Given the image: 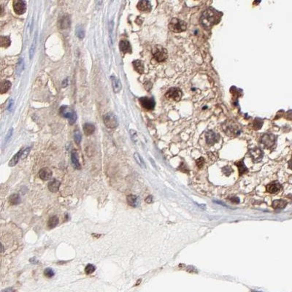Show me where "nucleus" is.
<instances>
[{
    "label": "nucleus",
    "instance_id": "33",
    "mask_svg": "<svg viewBox=\"0 0 292 292\" xmlns=\"http://www.w3.org/2000/svg\"><path fill=\"white\" fill-rule=\"evenodd\" d=\"M1 46L4 47V48H8L10 45V40L8 37L6 36H1Z\"/></svg>",
    "mask_w": 292,
    "mask_h": 292
},
{
    "label": "nucleus",
    "instance_id": "35",
    "mask_svg": "<svg viewBox=\"0 0 292 292\" xmlns=\"http://www.w3.org/2000/svg\"><path fill=\"white\" fill-rule=\"evenodd\" d=\"M95 270H96V267L94 265V264H88V265H86V267H85V273L86 275L92 274L94 272H95Z\"/></svg>",
    "mask_w": 292,
    "mask_h": 292
},
{
    "label": "nucleus",
    "instance_id": "26",
    "mask_svg": "<svg viewBox=\"0 0 292 292\" xmlns=\"http://www.w3.org/2000/svg\"><path fill=\"white\" fill-rule=\"evenodd\" d=\"M286 204H287V202L285 200H277L273 201L272 206L274 209H283L284 207H286Z\"/></svg>",
    "mask_w": 292,
    "mask_h": 292
},
{
    "label": "nucleus",
    "instance_id": "16",
    "mask_svg": "<svg viewBox=\"0 0 292 292\" xmlns=\"http://www.w3.org/2000/svg\"><path fill=\"white\" fill-rule=\"evenodd\" d=\"M119 48L121 52L123 54H131V47L129 41L126 40H123L120 42Z\"/></svg>",
    "mask_w": 292,
    "mask_h": 292
},
{
    "label": "nucleus",
    "instance_id": "42",
    "mask_svg": "<svg viewBox=\"0 0 292 292\" xmlns=\"http://www.w3.org/2000/svg\"><path fill=\"white\" fill-rule=\"evenodd\" d=\"M24 61H23V60L22 59H21L20 60V61L18 62V68H17V70H18V73H20V72H21V71L23 70V69H24Z\"/></svg>",
    "mask_w": 292,
    "mask_h": 292
},
{
    "label": "nucleus",
    "instance_id": "39",
    "mask_svg": "<svg viewBox=\"0 0 292 292\" xmlns=\"http://www.w3.org/2000/svg\"><path fill=\"white\" fill-rule=\"evenodd\" d=\"M196 163H197V166L198 167V168H202L204 164V159L201 157L196 161Z\"/></svg>",
    "mask_w": 292,
    "mask_h": 292
},
{
    "label": "nucleus",
    "instance_id": "36",
    "mask_svg": "<svg viewBox=\"0 0 292 292\" xmlns=\"http://www.w3.org/2000/svg\"><path fill=\"white\" fill-rule=\"evenodd\" d=\"M44 275H45V277H48V278H51V277H53L54 276L55 273H54V271L51 268H46L44 270Z\"/></svg>",
    "mask_w": 292,
    "mask_h": 292
},
{
    "label": "nucleus",
    "instance_id": "55",
    "mask_svg": "<svg viewBox=\"0 0 292 292\" xmlns=\"http://www.w3.org/2000/svg\"><path fill=\"white\" fill-rule=\"evenodd\" d=\"M150 160H151V163H152V164H153V165H154V167H156V164H155V162H154V161H153V160H152V159H150Z\"/></svg>",
    "mask_w": 292,
    "mask_h": 292
},
{
    "label": "nucleus",
    "instance_id": "44",
    "mask_svg": "<svg viewBox=\"0 0 292 292\" xmlns=\"http://www.w3.org/2000/svg\"><path fill=\"white\" fill-rule=\"evenodd\" d=\"M102 5V0H95V6L97 10H99Z\"/></svg>",
    "mask_w": 292,
    "mask_h": 292
},
{
    "label": "nucleus",
    "instance_id": "19",
    "mask_svg": "<svg viewBox=\"0 0 292 292\" xmlns=\"http://www.w3.org/2000/svg\"><path fill=\"white\" fill-rule=\"evenodd\" d=\"M60 185H61V183H60L58 180H56V179H54V180L49 182V184H48V189H49V191H51V192L56 193L58 191V189H59Z\"/></svg>",
    "mask_w": 292,
    "mask_h": 292
},
{
    "label": "nucleus",
    "instance_id": "56",
    "mask_svg": "<svg viewBox=\"0 0 292 292\" xmlns=\"http://www.w3.org/2000/svg\"><path fill=\"white\" fill-rule=\"evenodd\" d=\"M112 1H113V0H112Z\"/></svg>",
    "mask_w": 292,
    "mask_h": 292
},
{
    "label": "nucleus",
    "instance_id": "28",
    "mask_svg": "<svg viewBox=\"0 0 292 292\" xmlns=\"http://www.w3.org/2000/svg\"><path fill=\"white\" fill-rule=\"evenodd\" d=\"M9 202L12 205H17V204L21 203V197H20L19 194H13L10 197Z\"/></svg>",
    "mask_w": 292,
    "mask_h": 292
},
{
    "label": "nucleus",
    "instance_id": "5",
    "mask_svg": "<svg viewBox=\"0 0 292 292\" xmlns=\"http://www.w3.org/2000/svg\"><path fill=\"white\" fill-rule=\"evenodd\" d=\"M154 59L158 62H163L167 58V51L161 45H156L152 51Z\"/></svg>",
    "mask_w": 292,
    "mask_h": 292
},
{
    "label": "nucleus",
    "instance_id": "49",
    "mask_svg": "<svg viewBox=\"0 0 292 292\" xmlns=\"http://www.w3.org/2000/svg\"><path fill=\"white\" fill-rule=\"evenodd\" d=\"M184 165H185V164H184V163H181V164H180V167H181V171L184 172H186L185 170H186L187 172H188V169H187L186 167H184Z\"/></svg>",
    "mask_w": 292,
    "mask_h": 292
},
{
    "label": "nucleus",
    "instance_id": "11",
    "mask_svg": "<svg viewBox=\"0 0 292 292\" xmlns=\"http://www.w3.org/2000/svg\"><path fill=\"white\" fill-rule=\"evenodd\" d=\"M206 143L209 145H213L218 143L219 140V135L213 131H208L205 134Z\"/></svg>",
    "mask_w": 292,
    "mask_h": 292
},
{
    "label": "nucleus",
    "instance_id": "15",
    "mask_svg": "<svg viewBox=\"0 0 292 292\" xmlns=\"http://www.w3.org/2000/svg\"><path fill=\"white\" fill-rule=\"evenodd\" d=\"M127 200L129 205H130L132 207H138L140 202V198H139L138 196L133 195V194H130V195L127 196Z\"/></svg>",
    "mask_w": 292,
    "mask_h": 292
},
{
    "label": "nucleus",
    "instance_id": "53",
    "mask_svg": "<svg viewBox=\"0 0 292 292\" xmlns=\"http://www.w3.org/2000/svg\"><path fill=\"white\" fill-rule=\"evenodd\" d=\"M214 202H216V203H217V204H220L221 205H222V206H225V207H227V205H226L224 203H222V202H219V201H214Z\"/></svg>",
    "mask_w": 292,
    "mask_h": 292
},
{
    "label": "nucleus",
    "instance_id": "27",
    "mask_svg": "<svg viewBox=\"0 0 292 292\" xmlns=\"http://www.w3.org/2000/svg\"><path fill=\"white\" fill-rule=\"evenodd\" d=\"M21 154H22V151H20L19 152L17 153L15 155H14V156L13 157L12 159L9 161L10 167H14V166H15L17 164H18V162L19 161V159L21 157Z\"/></svg>",
    "mask_w": 292,
    "mask_h": 292
},
{
    "label": "nucleus",
    "instance_id": "12",
    "mask_svg": "<svg viewBox=\"0 0 292 292\" xmlns=\"http://www.w3.org/2000/svg\"><path fill=\"white\" fill-rule=\"evenodd\" d=\"M250 154L252 160L254 163H257L261 161L263 158V156H264L262 151L259 148H254V149L251 150L250 151Z\"/></svg>",
    "mask_w": 292,
    "mask_h": 292
},
{
    "label": "nucleus",
    "instance_id": "6",
    "mask_svg": "<svg viewBox=\"0 0 292 292\" xmlns=\"http://www.w3.org/2000/svg\"><path fill=\"white\" fill-rule=\"evenodd\" d=\"M104 124L107 128L115 129L118 126V121L117 117L112 113H107L103 117Z\"/></svg>",
    "mask_w": 292,
    "mask_h": 292
},
{
    "label": "nucleus",
    "instance_id": "34",
    "mask_svg": "<svg viewBox=\"0 0 292 292\" xmlns=\"http://www.w3.org/2000/svg\"><path fill=\"white\" fill-rule=\"evenodd\" d=\"M262 125H263L262 120L259 119V118H256V119L254 120V121H253V127L254 129L258 130V129H260L261 128Z\"/></svg>",
    "mask_w": 292,
    "mask_h": 292
},
{
    "label": "nucleus",
    "instance_id": "2",
    "mask_svg": "<svg viewBox=\"0 0 292 292\" xmlns=\"http://www.w3.org/2000/svg\"><path fill=\"white\" fill-rule=\"evenodd\" d=\"M169 28L173 32L180 33L186 30L187 25L184 21L175 18H172L170 21L169 24Z\"/></svg>",
    "mask_w": 292,
    "mask_h": 292
},
{
    "label": "nucleus",
    "instance_id": "7",
    "mask_svg": "<svg viewBox=\"0 0 292 292\" xmlns=\"http://www.w3.org/2000/svg\"><path fill=\"white\" fill-rule=\"evenodd\" d=\"M261 142L266 148L270 149L275 145L276 137L273 134H265L261 137Z\"/></svg>",
    "mask_w": 292,
    "mask_h": 292
},
{
    "label": "nucleus",
    "instance_id": "40",
    "mask_svg": "<svg viewBox=\"0 0 292 292\" xmlns=\"http://www.w3.org/2000/svg\"><path fill=\"white\" fill-rule=\"evenodd\" d=\"M29 151H30V148H26L25 150H24V151H22V154H21V158L22 159H25L26 157L28 156V154H29Z\"/></svg>",
    "mask_w": 292,
    "mask_h": 292
},
{
    "label": "nucleus",
    "instance_id": "10",
    "mask_svg": "<svg viewBox=\"0 0 292 292\" xmlns=\"http://www.w3.org/2000/svg\"><path fill=\"white\" fill-rule=\"evenodd\" d=\"M140 104L142 107H144L146 110H153L155 107V101L153 98H149V97H141L139 99Z\"/></svg>",
    "mask_w": 292,
    "mask_h": 292
},
{
    "label": "nucleus",
    "instance_id": "38",
    "mask_svg": "<svg viewBox=\"0 0 292 292\" xmlns=\"http://www.w3.org/2000/svg\"><path fill=\"white\" fill-rule=\"evenodd\" d=\"M74 139H75V142L76 143V144L79 145L81 143V140H82V136H81V132H80L78 130H77L75 132V134H74Z\"/></svg>",
    "mask_w": 292,
    "mask_h": 292
},
{
    "label": "nucleus",
    "instance_id": "32",
    "mask_svg": "<svg viewBox=\"0 0 292 292\" xmlns=\"http://www.w3.org/2000/svg\"><path fill=\"white\" fill-rule=\"evenodd\" d=\"M37 40H38V34H36L35 37H34V40H33L32 43H31V48H30V50H29V56H30V58H33V56H34V53H35Z\"/></svg>",
    "mask_w": 292,
    "mask_h": 292
},
{
    "label": "nucleus",
    "instance_id": "25",
    "mask_svg": "<svg viewBox=\"0 0 292 292\" xmlns=\"http://www.w3.org/2000/svg\"><path fill=\"white\" fill-rule=\"evenodd\" d=\"M133 66L136 72H137L140 74H143L144 72V65L143 63L140 60H136L133 61Z\"/></svg>",
    "mask_w": 292,
    "mask_h": 292
},
{
    "label": "nucleus",
    "instance_id": "23",
    "mask_svg": "<svg viewBox=\"0 0 292 292\" xmlns=\"http://www.w3.org/2000/svg\"><path fill=\"white\" fill-rule=\"evenodd\" d=\"M59 222V218L57 216H51L48 220V227L49 229H54L56 227Z\"/></svg>",
    "mask_w": 292,
    "mask_h": 292
},
{
    "label": "nucleus",
    "instance_id": "46",
    "mask_svg": "<svg viewBox=\"0 0 292 292\" xmlns=\"http://www.w3.org/2000/svg\"><path fill=\"white\" fill-rule=\"evenodd\" d=\"M145 201L146 203H148V204H151L153 202V197L151 195L148 196V197H146L145 200Z\"/></svg>",
    "mask_w": 292,
    "mask_h": 292
},
{
    "label": "nucleus",
    "instance_id": "24",
    "mask_svg": "<svg viewBox=\"0 0 292 292\" xmlns=\"http://www.w3.org/2000/svg\"><path fill=\"white\" fill-rule=\"evenodd\" d=\"M235 165L237 166V168H238L239 175H240V176L243 175L245 174L246 172H248V170L247 167H246L245 164H244V161H239V162L236 163Z\"/></svg>",
    "mask_w": 292,
    "mask_h": 292
},
{
    "label": "nucleus",
    "instance_id": "8",
    "mask_svg": "<svg viewBox=\"0 0 292 292\" xmlns=\"http://www.w3.org/2000/svg\"><path fill=\"white\" fill-rule=\"evenodd\" d=\"M182 95H183L182 91L177 88H170L165 94V97L168 99L174 100V101H179L181 99Z\"/></svg>",
    "mask_w": 292,
    "mask_h": 292
},
{
    "label": "nucleus",
    "instance_id": "29",
    "mask_svg": "<svg viewBox=\"0 0 292 292\" xmlns=\"http://www.w3.org/2000/svg\"><path fill=\"white\" fill-rule=\"evenodd\" d=\"M11 83L8 81H4L1 83V94H5L10 88Z\"/></svg>",
    "mask_w": 292,
    "mask_h": 292
},
{
    "label": "nucleus",
    "instance_id": "51",
    "mask_svg": "<svg viewBox=\"0 0 292 292\" xmlns=\"http://www.w3.org/2000/svg\"><path fill=\"white\" fill-rule=\"evenodd\" d=\"M14 289H13L12 288H10V289H5V290H3L2 291V292H5V291H6V292H12V291H14Z\"/></svg>",
    "mask_w": 292,
    "mask_h": 292
},
{
    "label": "nucleus",
    "instance_id": "3",
    "mask_svg": "<svg viewBox=\"0 0 292 292\" xmlns=\"http://www.w3.org/2000/svg\"><path fill=\"white\" fill-rule=\"evenodd\" d=\"M223 130L225 131L227 135L231 136V137L239 135L241 132V130H240L239 126L237 125L235 123L232 122V121L226 122L223 125Z\"/></svg>",
    "mask_w": 292,
    "mask_h": 292
},
{
    "label": "nucleus",
    "instance_id": "52",
    "mask_svg": "<svg viewBox=\"0 0 292 292\" xmlns=\"http://www.w3.org/2000/svg\"><path fill=\"white\" fill-rule=\"evenodd\" d=\"M289 167L291 169V170H292V158L289 161Z\"/></svg>",
    "mask_w": 292,
    "mask_h": 292
},
{
    "label": "nucleus",
    "instance_id": "17",
    "mask_svg": "<svg viewBox=\"0 0 292 292\" xmlns=\"http://www.w3.org/2000/svg\"><path fill=\"white\" fill-rule=\"evenodd\" d=\"M71 160L74 168L76 169V170H81V166L79 161L78 154L76 151H72L71 152Z\"/></svg>",
    "mask_w": 292,
    "mask_h": 292
},
{
    "label": "nucleus",
    "instance_id": "47",
    "mask_svg": "<svg viewBox=\"0 0 292 292\" xmlns=\"http://www.w3.org/2000/svg\"><path fill=\"white\" fill-rule=\"evenodd\" d=\"M230 201L233 203H235V204H238V203H240V199L238 197H232L230 199Z\"/></svg>",
    "mask_w": 292,
    "mask_h": 292
},
{
    "label": "nucleus",
    "instance_id": "9",
    "mask_svg": "<svg viewBox=\"0 0 292 292\" xmlns=\"http://www.w3.org/2000/svg\"><path fill=\"white\" fill-rule=\"evenodd\" d=\"M13 6L15 13L18 15H22L25 13L26 6L24 0H14Z\"/></svg>",
    "mask_w": 292,
    "mask_h": 292
},
{
    "label": "nucleus",
    "instance_id": "1",
    "mask_svg": "<svg viewBox=\"0 0 292 292\" xmlns=\"http://www.w3.org/2000/svg\"><path fill=\"white\" fill-rule=\"evenodd\" d=\"M218 13L214 9H207L204 11L200 18V23L205 29H210L218 21Z\"/></svg>",
    "mask_w": 292,
    "mask_h": 292
},
{
    "label": "nucleus",
    "instance_id": "30",
    "mask_svg": "<svg viewBox=\"0 0 292 292\" xmlns=\"http://www.w3.org/2000/svg\"><path fill=\"white\" fill-rule=\"evenodd\" d=\"M134 159H135L136 162L138 164L139 166H140L142 168L146 169V165L145 164V161H143V158L140 156V155L138 154V153H135V154H134Z\"/></svg>",
    "mask_w": 292,
    "mask_h": 292
},
{
    "label": "nucleus",
    "instance_id": "45",
    "mask_svg": "<svg viewBox=\"0 0 292 292\" xmlns=\"http://www.w3.org/2000/svg\"><path fill=\"white\" fill-rule=\"evenodd\" d=\"M29 261L33 264H40V261L38 259H36L35 257L30 259Z\"/></svg>",
    "mask_w": 292,
    "mask_h": 292
},
{
    "label": "nucleus",
    "instance_id": "14",
    "mask_svg": "<svg viewBox=\"0 0 292 292\" xmlns=\"http://www.w3.org/2000/svg\"><path fill=\"white\" fill-rule=\"evenodd\" d=\"M39 177L41 180L46 181V180H50L52 177V172L49 168H47V167L41 169L39 172Z\"/></svg>",
    "mask_w": 292,
    "mask_h": 292
},
{
    "label": "nucleus",
    "instance_id": "43",
    "mask_svg": "<svg viewBox=\"0 0 292 292\" xmlns=\"http://www.w3.org/2000/svg\"><path fill=\"white\" fill-rule=\"evenodd\" d=\"M13 129H10L8 131V134H7L6 135V137H5V142H8V140L10 139V137H12L13 135Z\"/></svg>",
    "mask_w": 292,
    "mask_h": 292
},
{
    "label": "nucleus",
    "instance_id": "54",
    "mask_svg": "<svg viewBox=\"0 0 292 292\" xmlns=\"http://www.w3.org/2000/svg\"><path fill=\"white\" fill-rule=\"evenodd\" d=\"M67 80H65V83H64V81L63 82V86H67Z\"/></svg>",
    "mask_w": 292,
    "mask_h": 292
},
{
    "label": "nucleus",
    "instance_id": "22",
    "mask_svg": "<svg viewBox=\"0 0 292 292\" xmlns=\"http://www.w3.org/2000/svg\"><path fill=\"white\" fill-rule=\"evenodd\" d=\"M94 131H95V127L94 124L86 123L83 125V131L86 135H91L94 132Z\"/></svg>",
    "mask_w": 292,
    "mask_h": 292
},
{
    "label": "nucleus",
    "instance_id": "21",
    "mask_svg": "<svg viewBox=\"0 0 292 292\" xmlns=\"http://www.w3.org/2000/svg\"><path fill=\"white\" fill-rule=\"evenodd\" d=\"M70 24H71V21H70V18L68 15H64L59 21V25L61 29L69 28Z\"/></svg>",
    "mask_w": 292,
    "mask_h": 292
},
{
    "label": "nucleus",
    "instance_id": "50",
    "mask_svg": "<svg viewBox=\"0 0 292 292\" xmlns=\"http://www.w3.org/2000/svg\"><path fill=\"white\" fill-rule=\"evenodd\" d=\"M191 269H190V267H188V270H187V271L189 272V273H191V270H193V271H194V273H197V270H196V268H194V267H191Z\"/></svg>",
    "mask_w": 292,
    "mask_h": 292
},
{
    "label": "nucleus",
    "instance_id": "48",
    "mask_svg": "<svg viewBox=\"0 0 292 292\" xmlns=\"http://www.w3.org/2000/svg\"><path fill=\"white\" fill-rule=\"evenodd\" d=\"M286 118L289 120H292V111H289L286 114Z\"/></svg>",
    "mask_w": 292,
    "mask_h": 292
},
{
    "label": "nucleus",
    "instance_id": "13",
    "mask_svg": "<svg viewBox=\"0 0 292 292\" xmlns=\"http://www.w3.org/2000/svg\"><path fill=\"white\" fill-rule=\"evenodd\" d=\"M137 9L142 12H149L152 8L151 2L148 0H140L137 4Z\"/></svg>",
    "mask_w": 292,
    "mask_h": 292
},
{
    "label": "nucleus",
    "instance_id": "4",
    "mask_svg": "<svg viewBox=\"0 0 292 292\" xmlns=\"http://www.w3.org/2000/svg\"><path fill=\"white\" fill-rule=\"evenodd\" d=\"M60 113L64 118L69 120V123L71 125L74 124L77 120L76 113L68 106H62L60 108Z\"/></svg>",
    "mask_w": 292,
    "mask_h": 292
},
{
    "label": "nucleus",
    "instance_id": "37",
    "mask_svg": "<svg viewBox=\"0 0 292 292\" xmlns=\"http://www.w3.org/2000/svg\"><path fill=\"white\" fill-rule=\"evenodd\" d=\"M222 172L226 176H229L233 172V170L229 166H225V167L222 168Z\"/></svg>",
    "mask_w": 292,
    "mask_h": 292
},
{
    "label": "nucleus",
    "instance_id": "31",
    "mask_svg": "<svg viewBox=\"0 0 292 292\" xmlns=\"http://www.w3.org/2000/svg\"><path fill=\"white\" fill-rule=\"evenodd\" d=\"M75 33H76L77 37H78L79 39H83V38L85 37V31H84V29L82 25H78V26L76 27Z\"/></svg>",
    "mask_w": 292,
    "mask_h": 292
},
{
    "label": "nucleus",
    "instance_id": "18",
    "mask_svg": "<svg viewBox=\"0 0 292 292\" xmlns=\"http://www.w3.org/2000/svg\"><path fill=\"white\" fill-rule=\"evenodd\" d=\"M280 188H281V186L278 183H273L267 186L266 190L267 192L270 194H276L280 191Z\"/></svg>",
    "mask_w": 292,
    "mask_h": 292
},
{
    "label": "nucleus",
    "instance_id": "41",
    "mask_svg": "<svg viewBox=\"0 0 292 292\" xmlns=\"http://www.w3.org/2000/svg\"><path fill=\"white\" fill-rule=\"evenodd\" d=\"M130 136H131V140H133L134 142H136L137 141V132H136V131H134V130H130Z\"/></svg>",
    "mask_w": 292,
    "mask_h": 292
},
{
    "label": "nucleus",
    "instance_id": "20",
    "mask_svg": "<svg viewBox=\"0 0 292 292\" xmlns=\"http://www.w3.org/2000/svg\"><path fill=\"white\" fill-rule=\"evenodd\" d=\"M111 81H112V85H113V91L115 93H118L121 89H122V85H121V83L120 81V80L118 78H117L115 76H112L111 77Z\"/></svg>",
    "mask_w": 292,
    "mask_h": 292
}]
</instances>
